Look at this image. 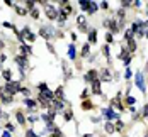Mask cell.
Returning a JSON list of instances; mask_svg holds the SVG:
<instances>
[{"mask_svg": "<svg viewBox=\"0 0 148 137\" xmlns=\"http://www.w3.org/2000/svg\"><path fill=\"white\" fill-rule=\"evenodd\" d=\"M43 5H44V10H46V15L49 17L51 20L58 19V12H56V8L53 7V5H49L48 2H43Z\"/></svg>", "mask_w": 148, "mask_h": 137, "instance_id": "6da1fadb", "label": "cell"}, {"mask_svg": "<svg viewBox=\"0 0 148 137\" xmlns=\"http://www.w3.org/2000/svg\"><path fill=\"white\" fill-rule=\"evenodd\" d=\"M133 34H138V36H143V34H146V29H145V24L141 22V20H135V24H133Z\"/></svg>", "mask_w": 148, "mask_h": 137, "instance_id": "7a4b0ae2", "label": "cell"}, {"mask_svg": "<svg viewBox=\"0 0 148 137\" xmlns=\"http://www.w3.org/2000/svg\"><path fill=\"white\" fill-rule=\"evenodd\" d=\"M21 88H22V86H21L19 81H9L7 85H5V90H7L9 93H12V95H14V93H17V92H21Z\"/></svg>", "mask_w": 148, "mask_h": 137, "instance_id": "3957f363", "label": "cell"}, {"mask_svg": "<svg viewBox=\"0 0 148 137\" xmlns=\"http://www.w3.org/2000/svg\"><path fill=\"white\" fill-rule=\"evenodd\" d=\"M12 93H9L7 90H5V86L4 88H0V98H2V100L5 102V103H10V102H12Z\"/></svg>", "mask_w": 148, "mask_h": 137, "instance_id": "277c9868", "label": "cell"}, {"mask_svg": "<svg viewBox=\"0 0 148 137\" xmlns=\"http://www.w3.org/2000/svg\"><path fill=\"white\" fill-rule=\"evenodd\" d=\"M135 81H136V86L141 90V92H145V80H143V75L141 73L136 71V76H135Z\"/></svg>", "mask_w": 148, "mask_h": 137, "instance_id": "5b68a950", "label": "cell"}, {"mask_svg": "<svg viewBox=\"0 0 148 137\" xmlns=\"http://www.w3.org/2000/svg\"><path fill=\"white\" fill-rule=\"evenodd\" d=\"M104 117L111 120V118H118L119 115H118V113H116V112H114L112 108H104Z\"/></svg>", "mask_w": 148, "mask_h": 137, "instance_id": "8992f818", "label": "cell"}, {"mask_svg": "<svg viewBox=\"0 0 148 137\" xmlns=\"http://www.w3.org/2000/svg\"><path fill=\"white\" fill-rule=\"evenodd\" d=\"M92 92H94L95 95H100V93H102V90H100V80L92 81Z\"/></svg>", "mask_w": 148, "mask_h": 137, "instance_id": "52a82bcc", "label": "cell"}, {"mask_svg": "<svg viewBox=\"0 0 148 137\" xmlns=\"http://www.w3.org/2000/svg\"><path fill=\"white\" fill-rule=\"evenodd\" d=\"M15 63L21 66V69L24 71V68L27 66V58H26V56H17V58H15Z\"/></svg>", "mask_w": 148, "mask_h": 137, "instance_id": "ba28073f", "label": "cell"}, {"mask_svg": "<svg viewBox=\"0 0 148 137\" xmlns=\"http://www.w3.org/2000/svg\"><path fill=\"white\" fill-rule=\"evenodd\" d=\"M39 34H41L43 37H46V39H51V36H53V34H51V29H48V27H41L39 29Z\"/></svg>", "mask_w": 148, "mask_h": 137, "instance_id": "9c48e42d", "label": "cell"}, {"mask_svg": "<svg viewBox=\"0 0 148 137\" xmlns=\"http://www.w3.org/2000/svg\"><path fill=\"white\" fill-rule=\"evenodd\" d=\"M85 80L87 81H94V80H97V71H94V69H90V71L87 73V76H85Z\"/></svg>", "mask_w": 148, "mask_h": 137, "instance_id": "30bf717a", "label": "cell"}, {"mask_svg": "<svg viewBox=\"0 0 148 137\" xmlns=\"http://www.w3.org/2000/svg\"><path fill=\"white\" fill-rule=\"evenodd\" d=\"M100 73H102V75H100V80L102 81H109L111 80V73H109V69H102Z\"/></svg>", "mask_w": 148, "mask_h": 137, "instance_id": "8fae6325", "label": "cell"}, {"mask_svg": "<svg viewBox=\"0 0 148 137\" xmlns=\"http://www.w3.org/2000/svg\"><path fill=\"white\" fill-rule=\"evenodd\" d=\"M78 5H80V8H82V10H89L90 2H89V0H80V2H78Z\"/></svg>", "mask_w": 148, "mask_h": 137, "instance_id": "7c38bea8", "label": "cell"}, {"mask_svg": "<svg viewBox=\"0 0 148 137\" xmlns=\"http://www.w3.org/2000/svg\"><path fill=\"white\" fill-rule=\"evenodd\" d=\"M15 118H17V122H19L21 125L26 124V118H24V115H22V112H15Z\"/></svg>", "mask_w": 148, "mask_h": 137, "instance_id": "4fadbf2b", "label": "cell"}, {"mask_svg": "<svg viewBox=\"0 0 148 137\" xmlns=\"http://www.w3.org/2000/svg\"><path fill=\"white\" fill-rule=\"evenodd\" d=\"M2 76L7 81H12V73H10V69H4V71H2Z\"/></svg>", "mask_w": 148, "mask_h": 137, "instance_id": "5bb4252c", "label": "cell"}, {"mask_svg": "<svg viewBox=\"0 0 148 137\" xmlns=\"http://www.w3.org/2000/svg\"><path fill=\"white\" fill-rule=\"evenodd\" d=\"M37 102H39V105H41V107H49V102L46 100V98H43L41 95L37 97Z\"/></svg>", "mask_w": 148, "mask_h": 137, "instance_id": "9a60e30c", "label": "cell"}, {"mask_svg": "<svg viewBox=\"0 0 148 137\" xmlns=\"http://www.w3.org/2000/svg\"><path fill=\"white\" fill-rule=\"evenodd\" d=\"M68 56H70V59H75V46L73 44L68 46Z\"/></svg>", "mask_w": 148, "mask_h": 137, "instance_id": "2e32d148", "label": "cell"}, {"mask_svg": "<svg viewBox=\"0 0 148 137\" xmlns=\"http://www.w3.org/2000/svg\"><path fill=\"white\" fill-rule=\"evenodd\" d=\"M89 41H90V42H95V41H97V32H95V31H90V32H89Z\"/></svg>", "mask_w": 148, "mask_h": 137, "instance_id": "e0dca14e", "label": "cell"}, {"mask_svg": "<svg viewBox=\"0 0 148 137\" xmlns=\"http://www.w3.org/2000/svg\"><path fill=\"white\" fill-rule=\"evenodd\" d=\"M104 129H106V132H109V134H112V132H114V125H112L111 124V122H107V124H106V127H104Z\"/></svg>", "mask_w": 148, "mask_h": 137, "instance_id": "ac0fdd59", "label": "cell"}, {"mask_svg": "<svg viewBox=\"0 0 148 137\" xmlns=\"http://www.w3.org/2000/svg\"><path fill=\"white\" fill-rule=\"evenodd\" d=\"M112 105H114V107H118L119 110H123V108H124V107H123V103L119 102V98H118V97H116L114 100H112Z\"/></svg>", "mask_w": 148, "mask_h": 137, "instance_id": "d6986e66", "label": "cell"}, {"mask_svg": "<svg viewBox=\"0 0 148 137\" xmlns=\"http://www.w3.org/2000/svg\"><path fill=\"white\" fill-rule=\"evenodd\" d=\"M128 46H129V48H128V49H129V51H135V49H136V42H135V39H129V42H128Z\"/></svg>", "mask_w": 148, "mask_h": 137, "instance_id": "ffe728a7", "label": "cell"}, {"mask_svg": "<svg viewBox=\"0 0 148 137\" xmlns=\"http://www.w3.org/2000/svg\"><path fill=\"white\" fill-rule=\"evenodd\" d=\"M72 118H73V112H72V110H66L65 112V120L68 122V120H72Z\"/></svg>", "mask_w": 148, "mask_h": 137, "instance_id": "44dd1931", "label": "cell"}, {"mask_svg": "<svg viewBox=\"0 0 148 137\" xmlns=\"http://www.w3.org/2000/svg\"><path fill=\"white\" fill-rule=\"evenodd\" d=\"M95 10H97V4H94V2H90V7H89V10H87V12H89V14H94Z\"/></svg>", "mask_w": 148, "mask_h": 137, "instance_id": "7402d4cb", "label": "cell"}, {"mask_svg": "<svg viewBox=\"0 0 148 137\" xmlns=\"http://www.w3.org/2000/svg\"><path fill=\"white\" fill-rule=\"evenodd\" d=\"M24 103H26V105H27L29 108H34V107H36V103H34V102H33V100H29V98H26V100H24Z\"/></svg>", "mask_w": 148, "mask_h": 137, "instance_id": "603a6c76", "label": "cell"}, {"mask_svg": "<svg viewBox=\"0 0 148 137\" xmlns=\"http://www.w3.org/2000/svg\"><path fill=\"white\" fill-rule=\"evenodd\" d=\"M102 52H104V56L107 58V59H109V58H111V51H109V48H107V46H104V49H102Z\"/></svg>", "mask_w": 148, "mask_h": 137, "instance_id": "cb8c5ba5", "label": "cell"}, {"mask_svg": "<svg viewBox=\"0 0 148 137\" xmlns=\"http://www.w3.org/2000/svg\"><path fill=\"white\" fill-rule=\"evenodd\" d=\"M124 37H126L128 41H129V39H133V31H131V29H128L126 32H124Z\"/></svg>", "mask_w": 148, "mask_h": 137, "instance_id": "d4e9b609", "label": "cell"}, {"mask_svg": "<svg viewBox=\"0 0 148 137\" xmlns=\"http://www.w3.org/2000/svg\"><path fill=\"white\" fill-rule=\"evenodd\" d=\"M82 108H92V102H89V100L82 102Z\"/></svg>", "mask_w": 148, "mask_h": 137, "instance_id": "484cf974", "label": "cell"}, {"mask_svg": "<svg viewBox=\"0 0 148 137\" xmlns=\"http://www.w3.org/2000/svg\"><path fill=\"white\" fill-rule=\"evenodd\" d=\"M26 137H37V134L34 130H26Z\"/></svg>", "mask_w": 148, "mask_h": 137, "instance_id": "4316f807", "label": "cell"}, {"mask_svg": "<svg viewBox=\"0 0 148 137\" xmlns=\"http://www.w3.org/2000/svg\"><path fill=\"white\" fill-rule=\"evenodd\" d=\"M26 8L27 10H34V2H26Z\"/></svg>", "mask_w": 148, "mask_h": 137, "instance_id": "83f0119b", "label": "cell"}, {"mask_svg": "<svg viewBox=\"0 0 148 137\" xmlns=\"http://www.w3.org/2000/svg\"><path fill=\"white\" fill-rule=\"evenodd\" d=\"M123 127H124V124H123V122H121V120H119V122H118V124L114 125V129H116V130H123Z\"/></svg>", "mask_w": 148, "mask_h": 137, "instance_id": "f1b7e54d", "label": "cell"}, {"mask_svg": "<svg viewBox=\"0 0 148 137\" xmlns=\"http://www.w3.org/2000/svg\"><path fill=\"white\" fill-rule=\"evenodd\" d=\"M58 20H60V22H65V20H66V15H65L63 12H60V14H58Z\"/></svg>", "mask_w": 148, "mask_h": 137, "instance_id": "f546056e", "label": "cell"}, {"mask_svg": "<svg viewBox=\"0 0 148 137\" xmlns=\"http://www.w3.org/2000/svg\"><path fill=\"white\" fill-rule=\"evenodd\" d=\"M31 15H33V19H37V17H39V10H36V8L31 10Z\"/></svg>", "mask_w": 148, "mask_h": 137, "instance_id": "4dcf8cb0", "label": "cell"}, {"mask_svg": "<svg viewBox=\"0 0 148 137\" xmlns=\"http://www.w3.org/2000/svg\"><path fill=\"white\" fill-rule=\"evenodd\" d=\"M22 52L24 54H31V48L29 46H22Z\"/></svg>", "mask_w": 148, "mask_h": 137, "instance_id": "1f68e13d", "label": "cell"}, {"mask_svg": "<svg viewBox=\"0 0 148 137\" xmlns=\"http://www.w3.org/2000/svg\"><path fill=\"white\" fill-rule=\"evenodd\" d=\"M135 102H136V100H135L133 97H128V98H126V103H128V105H133Z\"/></svg>", "mask_w": 148, "mask_h": 137, "instance_id": "d6a6232c", "label": "cell"}, {"mask_svg": "<svg viewBox=\"0 0 148 137\" xmlns=\"http://www.w3.org/2000/svg\"><path fill=\"white\" fill-rule=\"evenodd\" d=\"M106 41H107V42H112V34H111V32L106 34Z\"/></svg>", "mask_w": 148, "mask_h": 137, "instance_id": "836d02e7", "label": "cell"}, {"mask_svg": "<svg viewBox=\"0 0 148 137\" xmlns=\"http://www.w3.org/2000/svg\"><path fill=\"white\" fill-rule=\"evenodd\" d=\"M51 137H61V132L58 129H54V134H51Z\"/></svg>", "mask_w": 148, "mask_h": 137, "instance_id": "e575fe53", "label": "cell"}, {"mask_svg": "<svg viewBox=\"0 0 148 137\" xmlns=\"http://www.w3.org/2000/svg\"><path fill=\"white\" fill-rule=\"evenodd\" d=\"M46 86H48L46 83H39V90H41V92H44V90H48Z\"/></svg>", "mask_w": 148, "mask_h": 137, "instance_id": "d590c367", "label": "cell"}, {"mask_svg": "<svg viewBox=\"0 0 148 137\" xmlns=\"http://www.w3.org/2000/svg\"><path fill=\"white\" fill-rule=\"evenodd\" d=\"M121 5H123V7H129L131 2H129V0H124V2H121Z\"/></svg>", "mask_w": 148, "mask_h": 137, "instance_id": "8d00e7d4", "label": "cell"}, {"mask_svg": "<svg viewBox=\"0 0 148 137\" xmlns=\"http://www.w3.org/2000/svg\"><path fill=\"white\" fill-rule=\"evenodd\" d=\"M26 37H27V41H31V42H33V41L36 39V37H34V34H27V36H26Z\"/></svg>", "mask_w": 148, "mask_h": 137, "instance_id": "74e56055", "label": "cell"}, {"mask_svg": "<svg viewBox=\"0 0 148 137\" xmlns=\"http://www.w3.org/2000/svg\"><path fill=\"white\" fill-rule=\"evenodd\" d=\"M87 52H89V44H85L83 49H82V54H87Z\"/></svg>", "mask_w": 148, "mask_h": 137, "instance_id": "f35d334b", "label": "cell"}, {"mask_svg": "<svg viewBox=\"0 0 148 137\" xmlns=\"http://www.w3.org/2000/svg\"><path fill=\"white\" fill-rule=\"evenodd\" d=\"M143 115H145V117H148V103L145 105V108H143Z\"/></svg>", "mask_w": 148, "mask_h": 137, "instance_id": "ab89813d", "label": "cell"}, {"mask_svg": "<svg viewBox=\"0 0 148 137\" xmlns=\"http://www.w3.org/2000/svg\"><path fill=\"white\" fill-rule=\"evenodd\" d=\"M21 92H22V93H24V95H26V98L29 97V90H27V88H21Z\"/></svg>", "mask_w": 148, "mask_h": 137, "instance_id": "60d3db41", "label": "cell"}, {"mask_svg": "<svg viewBox=\"0 0 148 137\" xmlns=\"http://www.w3.org/2000/svg\"><path fill=\"white\" fill-rule=\"evenodd\" d=\"M124 78H131V69H126V73H124Z\"/></svg>", "mask_w": 148, "mask_h": 137, "instance_id": "b9f144b4", "label": "cell"}, {"mask_svg": "<svg viewBox=\"0 0 148 137\" xmlns=\"http://www.w3.org/2000/svg\"><path fill=\"white\" fill-rule=\"evenodd\" d=\"M5 127H7V130H9V132H12V130H14V125H12V124H7Z\"/></svg>", "mask_w": 148, "mask_h": 137, "instance_id": "7bdbcfd3", "label": "cell"}, {"mask_svg": "<svg viewBox=\"0 0 148 137\" xmlns=\"http://www.w3.org/2000/svg\"><path fill=\"white\" fill-rule=\"evenodd\" d=\"M100 7H102V8H107V7H109V4H107V2H102V4H100Z\"/></svg>", "mask_w": 148, "mask_h": 137, "instance_id": "ee69618b", "label": "cell"}, {"mask_svg": "<svg viewBox=\"0 0 148 137\" xmlns=\"http://www.w3.org/2000/svg\"><path fill=\"white\" fill-rule=\"evenodd\" d=\"M2 137H10V134H9V132H4V134H2Z\"/></svg>", "mask_w": 148, "mask_h": 137, "instance_id": "f6af8a7d", "label": "cell"}, {"mask_svg": "<svg viewBox=\"0 0 148 137\" xmlns=\"http://www.w3.org/2000/svg\"><path fill=\"white\" fill-rule=\"evenodd\" d=\"M0 48H4V41L0 39Z\"/></svg>", "mask_w": 148, "mask_h": 137, "instance_id": "bcb514c9", "label": "cell"}, {"mask_svg": "<svg viewBox=\"0 0 148 137\" xmlns=\"http://www.w3.org/2000/svg\"><path fill=\"white\" fill-rule=\"evenodd\" d=\"M0 117H2V108H0Z\"/></svg>", "mask_w": 148, "mask_h": 137, "instance_id": "7dc6e473", "label": "cell"}, {"mask_svg": "<svg viewBox=\"0 0 148 137\" xmlns=\"http://www.w3.org/2000/svg\"><path fill=\"white\" fill-rule=\"evenodd\" d=\"M146 37H148V31H146Z\"/></svg>", "mask_w": 148, "mask_h": 137, "instance_id": "c3c4849f", "label": "cell"}, {"mask_svg": "<svg viewBox=\"0 0 148 137\" xmlns=\"http://www.w3.org/2000/svg\"><path fill=\"white\" fill-rule=\"evenodd\" d=\"M146 68H148V63H146Z\"/></svg>", "mask_w": 148, "mask_h": 137, "instance_id": "681fc988", "label": "cell"}]
</instances>
